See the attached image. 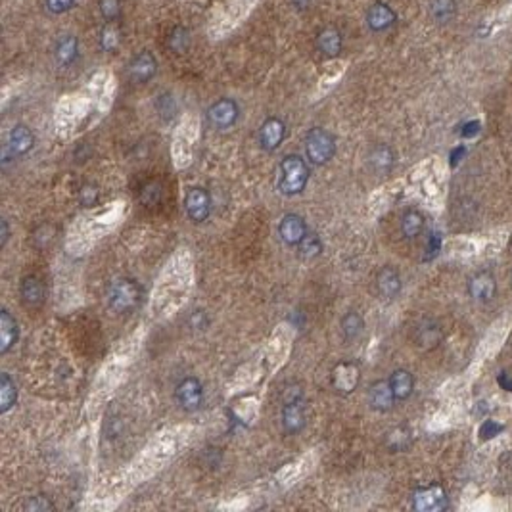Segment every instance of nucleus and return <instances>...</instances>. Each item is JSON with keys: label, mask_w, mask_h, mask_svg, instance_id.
<instances>
[{"label": "nucleus", "mask_w": 512, "mask_h": 512, "mask_svg": "<svg viewBox=\"0 0 512 512\" xmlns=\"http://www.w3.org/2000/svg\"><path fill=\"white\" fill-rule=\"evenodd\" d=\"M309 167L301 156H286L282 157L279 164V175H276V185L284 196H298L307 186Z\"/></svg>", "instance_id": "1"}, {"label": "nucleus", "mask_w": 512, "mask_h": 512, "mask_svg": "<svg viewBox=\"0 0 512 512\" xmlns=\"http://www.w3.org/2000/svg\"><path fill=\"white\" fill-rule=\"evenodd\" d=\"M305 156L309 164L324 165L336 156V138L321 127H313L305 137Z\"/></svg>", "instance_id": "2"}, {"label": "nucleus", "mask_w": 512, "mask_h": 512, "mask_svg": "<svg viewBox=\"0 0 512 512\" xmlns=\"http://www.w3.org/2000/svg\"><path fill=\"white\" fill-rule=\"evenodd\" d=\"M240 117V108L236 100L233 98H219L217 102H213L207 108V121L215 127V129H231L236 125Z\"/></svg>", "instance_id": "3"}, {"label": "nucleus", "mask_w": 512, "mask_h": 512, "mask_svg": "<svg viewBox=\"0 0 512 512\" xmlns=\"http://www.w3.org/2000/svg\"><path fill=\"white\" fill-rule=\"evenodd\" d=\"M175 399L181 409L194 413L198 410L204 403V386L200 382L198 378L188 376L185 380H181L175 388Z\"/></svg>", "instance_id": "4"}, {"label": "nucleus", "mask_w": 512, "mask_h": 512, "mask_svg": "<svg viewBox=\"0 0 512 512\" xmlns=\"http://www.w3.org/2000/svg\"><path fill=\"white\" fill-rule=\"evenodd\" d=\"M33 146H35L33 130L29 129L28 125H16L14 129L10 130L6 146H4V152H2L4 164L10 161V159H16V157L25 156Z\"/></svg>", "instance_id": "5"}, {"label": "nucleus", "mask_w": 512, "mask_h": 512, "mask_svg": "<svg viewBox=\"0 0 512 512\" xmlns=\"http://www.w3.org/2000/svg\"><path fill=\"white\" fill-rule=\"evenodd\" d=\"M140 290L133 280H117L109 288V303L116 311H129L137 305Z\"/></svg>", "instance_id": "6"}, {"label": "nucleus", "mask_w": 512, "mask_h": 512, "mask_svg": "<svg viewBox=\"0 0 512 512\" xmlns=\"http://www.w3.org/2000/svg\"><path fill=\"white\" fill-rule=\"evenodd\" d=\"M449 505L447 501V493L444 487L439 485H430V487H422L413 495V506L420 512H439L445 511Z\"/></svg>", "instance_id": "7"}, {"label": "nucleus", "mask_w": 512, "mask_h": 512, "mask_svg": "<svg viewBox=\"0 0 512 512\" xmlns=\"http://www.w3.org/2000/svg\"><path fill=\"white\" fill-rule=\"evenodd\" d=\"M185 209L194 223H204L212 213V196L205 188H190L185 196Z\"/></svg>", "instance_id": "8"}, {"label": "nucleus", "mask_w": 512, "mask_h": 512, "mask_svg": "<svg viewBox=\"0 0 512 512\" xmlns=\"http://www.w3.org/2000/svg\"><path fill=\"white\" fill-rule=\"evenodd\" d=\"M307 225H305V219L295 215V213H288L284 217L280 219L279 225V234L280 240L290 248H298L301 240L305 238L307 234Z\"/></svg>", "instance_id": "9"}, {"label": "nucleus", "mask_w": 512, "mask_h": 512, "mask_svg": "<svg viewBox=\"0 0 512 512\" xmlns=\"http://www.w3.org/2000/svg\"><path fill=\"white\" fill-rule=\"evenodd\" d=\"M286 137V125L280 117H269L260 127V146L265 152H274Z\"/></svg>", "instance_id": "10"}, {"label": "nucleus", "mask_w": 512, "mask_h": 512, "mask_svg": "<svg viewBox=\"0 0 512 512\" xmlns=\"http://www.w3.org/2000/svg\"><path fill=\"white\" fill-rule=\"evenodd\" d=\"M497 292V282L489 271H480L468 280V294L478 303H487L495 298Z\"/></svg>", "instance_id": "11"}, {"label": "nucleus", "mask_w": 512, "mask_h": 512, "mask_svg": "<svg viewBox=\"0 0 512 512\" xmlns=\"http://www.w3.org/2000/svg\"><path fill=\"white\" fill-rule=\"evenodd\" d=\"M157 71V60L156 56L148 52V50H142L138 52L137 56H133V60L129 63V77L133 83H148L152 77L156 75Z\"/></svg>", "instance_id": "12"}, {"label": "nucleus", "mask_w": 512, "mask_h": 512, "mask_svg": "<svg viewBox=\"0 0 512 512\" xmlns=\"http://www.w3.org/2000/svg\"><path fill=\"white\" fill-rule=\"evenodd\" d=\"M305 422L307 420H305V409H303L301 399L286 401L282 407V428H284V432L290 436H295L305 428Z\"/></svg>", "instance_id": "13"}, {"label": "nucleus", "mask_w": 512, "mask_h": 512, "mask_svg": "<svg viewBox=\"0 0 512 512\" xmlns=\"http://www.w3.org/2000/svg\"><path fill=\"white\" fill-rule=\"evenodd\" d=\"M396 396H394V389L389 380H378L370 386L369 389V403L370 407L378 413H386L394 407Z\"/></svg>", "instance_id": "14"}, {"label": "nucleus", "mask_w": 512, "mask_h": 512, "mask_svg": "<svg viewBox=\"0 0 512 512\" xmlns=\"http://www.w3.org/2000/svg\"><path fill=\"white\" fill-rule=\"evenodd\" d=\"M397 16L396 12L391 10V6H388L386 2H374L372 6L369 8L367 12V25H369L372 31H384V29L391 28L396 23Z\"/></svg>", "instance_id": "15"}, {"label": "nucleus", "mask_w": 512, "mask_h": 512, "mask_svg": "<svg viewBox=\"0 0 512 512\" xmlns=\"http://www.w3.org/2000/svg\"><path fill=\"white\" fill-rule=\"evenodd\" d=\"M79 56V39L75 35H62L54 44V58L58 66L69 68Z\"/></svg>", "instance_id": "16"}, {"label": "nucleus", "mask_w": 512, "mask_h": 512, "mask_svg": "<svg viewBox=\"0 0 512 512\" xmlns=\"http://www.w3.org/2000/svg\"><path fill=\"white\" fill-rule=\"evenodd\" d=\"M376 288L382 298L394 300L401 292V276L394 267H384L380 269V273L376 274Z\"/></svg>", "instance_id": "17"}, {"label": "nucleus", "mask_w": 512, "mask_h": 512, "mask_svg": "<svg viewBox=\"0 0 512 512\" xmlns=\"http://www.w3.org/2000/svg\"><path fill=\"white\" fill-rule=\"evenodd\" d=\"M20 330H18V322L10 315V311L2 309L0 311V353L4 355L10 349L14 348V343L18 341Z\"/></svg>", "instance_id": "18"}, {"label": "nucleus", "mask_w": 512, "mask_h": 512, "mask_svg": "<svg viewBox=\"0 0 512 512\" xmlns=\"http://www.w3.org/2000/svg\"><path fill=\"white\" fill-rule=\"evenodd\" d=\"M341 47H343V39L336 28H324L317 35V48L327 58H336L341 52Z\"/></svg>", "instance_id": "19"}, {"label": "nucleus", "mask_w": 512, "mask_h": 512, "mask_svg": "<svg viewBox=\"0 0 512 512\" xmlns=\"http://www.w3.org/2000/svg\"><path fill=\"white\" fill-rule=\"evenodd\" d=\"M21 301L23 305L29 309L41 307L42 301H44V286L37 276H28L21 282Z\"/></svg>", "instance_id": "20"}, {"label": "nucleus", "mask_w": 512, "mask_h": 512, "mask_svg": "<svg viewBox=\"0 0 512 512\" xmlns=\"http://www.w3.org/2000/svg\"><path fill=\"white\" fill-rule=\"evenodd\" d=\"M396 164V157H394V152L389 146L386 144H380V146H374L369 154V165L370 169L374 171L376 175H386L391 171Z\"/></svg>", "instance_id": "21"}, {"label": "nucleus", "mask_w": 512, "mask_h": 512, "mask_svg": "<svg viewBox=\"0 0 512 512\" xmlns=\"http://www.w3.org/2000/svg\"><path fill=\"white\" fill-rule=\"evenodd\" d=\"M389 384H391V389H394V396H396L397 401L409 399L413 389H415V378H413L409 370L405 369L396 370L394 374L389 376Z\"/></svg>", "instance_id": "22"}, {"label": "nucleus", "mask_w": 512, "mask_h": 512, "mask_svg": "<svg viewBox=\"0 0 512 512\" xmlns=\"http://www.w3.org/2000/svg\"><path fill=\"white\" fill-rule=\"evenodd\" d=\"M359 384V369L353 362H343L334 370V386L341 391H351Z\"/></svg>", "instance_id": "23"}, {"label": "nucleus", "mask_w": 512, "mask_h": 512, "mask_svg": "<svg viewBox=\"0 0 512 512\" xmlns=\"http://www.w3.org/2000/svg\"><path fill=\"white\" fill-rule=\"evenodd\" d=\"M18 401V386L10 374L2 372L0 376V413H8Z\"/></svg>", "instance_id": "24"}, {"label": "nucleus", "mask_w": 512, "mask_h": 512, "mask_svg": "<svg viewBox=\"0 0 512 512\" xmlns=\"http://www.w3.org/2000/svg\"><path fill=\"white\" fill-rule=\"evenodd\" d=\"M341 327V334L348 341L357 340L361 336L362 328H365V322H362V317L355 311H349L348 315H343V319L340 322Z\"/></svg>", "instance_id": "25"}, {"label": "nucleus", "mask_w": 512, "mask_h": 512, "mask_svg": "<svg viewBox=\"0 0 512 512\" xmlns=\"http://www.w3.org/2000/svg\"><path fill=\"white\" fill-rule=\"evenodd\" d=\"M298 253H300L301 260H315V257H319L322 253V240L319 234L315 233H307L305 234V238L301 240L300 244H298Z\"/></svg>", "instance_id": "26"}, {"label": "nucleus", "mask_w": 512, "mask_h": 512, "mask_svg": "<svg viewBox=\"0 0 512 512\" xmlns=\"http://www.w3.org/2000/svg\"><path fill=\"white\" fill-rule=\"evenodd\" d=\"M190 42V31L183 28V25H177V28L171 31L169 37H167V44H169V48L175 54H185V52H188Z\"/></svg>", "instance_id": "27"}, {"label": "nucleus", "mask_w": 512, "mask_h": 512, "mask_svg": "<svg viewBox=\"0 0 512 512\" xmlns=\"http://www.w3.org/2000/svg\"><path fill=\"white\" fill-rule=\"evenodd\" d=\"M424 228V217L415 209H410L401 217V233L405 238H417L418 234L422 233Z\"/></svg>", "instance_id": "28"}, {"label": "nucleus", "mask_w": 512, "mask_h": 512, "mask_svg": "<svg viewBox=\"0 0 512 512\" xmlns=\"http://www.w3.org/2000/svg\"><path fill=\"white\" fill-rule=\"evenodd\" d=\"M417 334L418 346H424V348H434V346H437V341L441 340V330L430 321L420 322L417 328Z\"/></svg>", "instance_id": "29"}, {"label": "nucleus", "mask_w": 512, "mask_h": 512, "mask_svg": "<svg viewBox=\"0 0 512 512\" xmlns=\"http://www.w3.org/2000/svg\"><path fill=\"white\" fill-rule=\"evenodd\" d=\"M430 14L436 21L445 23L455 16V2L453 0H432Z\"/></svg>", "instance_id": "30"}, {"label": "nucleus", "mask_w": 512, "mask_h": 512, "mask_svg": "<svg viewBox=\"0 0 512 512\" xmlns=\"http://www.w3.org/2000/svg\"><path fill=\"white\" fill-rule=\"evenodd\" d=\"M100 14L106 21H114L121 14V0H100Z\"/></svg>", "instance_id": "31"}, {"label": "nucleus", "mask_w": 512, "mask_h": 512, "mask_svg": "<svg viewBox=\"0 0 512 512\" xmlns=\"http://www.w3.org/2000/svg\"><path fill=\"white\" fill-rule=\"evenodd\" d=\"M505 430V426L501 422H495V420H484L482 426H480L478 430V436L482 441H487V439H493V437H497L501 432Z\"/></svg>", "instance_id": "32"}, {"label": "nucleus", "mask_w": 512, "mask_h": 512, "mask_svg": "<svg viewBox=\"0 0 512 512\" xmlns=\"http://www.w3.org/2000/svg\"><path fill=\"white\" fill-rule=\"evenodd\" d=\"M75 6V0H47V8L50 14H66L71 8Z\"/></svg>", "instance_id": "33"}, {"label": "nucleus", "mask_w": 512, "mask_h": 512, "mask_svg": "<svg viewBox=\"0 0 512 512\" xmlns=\"http://www.w3.org/2000/svg\"><path fill=\"white\" fill-rule=\"evenodd\" d=\"M25 511L37 512V511H54V505L48 501L44 495H39V497L29 499L28 505H25Z\"/></svg>", "instance_id": "34"}, {"label": "nucleus", "mask_w": 512, "mask_h": 512, "mask_svg": "<svg viewBox=\"0 0 512 512\" xmlns=\"http://www.w3.org/2000/svg\"><path fill=\"white\" fill-rule=\"evenodd\" d=\"M439 250H441V234L432 233L430 238H428V246H426V260L436 257Z\"/></svg>", "instance_id": "35"}, {"label": "nucleus", "mask_w": 512, "mask_h": 512, "mask_svg": "<svg viewBox=\"0 0 512 512\" xmlns=\"http://www.w3.org/2000/svg\"><path fill=\"white\" fill-rule=\"evenodd\" d=\"M79 200H81L83 205H92L98 200V190H96V186H90V185H85L79 192Z\"/></svg>", "instance_id": "36"}, {"label": "nucleus", "mask_w": 512, "mask_h": 512, "mask_svg": "<svg viewBox=\"0 0 512 512\" xmlns=\"http://www.w3.org/2000/svg\"><path fill=\"white\" fill-rule=\"evenodd\" d=\"M100 44H102L104 50H114L117 44V35L111 28H106L102 31V37H100Z\"/></svg>", "instance_id": "37"}, {"label": "nucleus", "mask_w": 512, "mask_h": 512, "mask_svg": "<svg viewBox=\"0 0 512 512\" xmlns=\"http://www.w3.org/2000/svg\"><path fill=\"white\" fill-rule=\"evenodd\" d=\"M480 130H482V125H480V121H468V123H465V127L461 129V137L474 138L476 135H478Z\"/></svg>", "instance_id": "38"}, {"label": "nucleus", "mask_w": 512, "mask_h": 512, "mask_svg": "<svg viewBox=\"0 0 512 512\" xmlns=\"http://www.w3.org/2000/svg\"><path fill=\"white\" fill-rule=\"evenodd\" d=\"M465 156H466V148H465V146H458V148H455V150L451 152V157H449V159H451V161H449L451 167H457L458 161H461V159H463V157H465Z\"/></svg>", "instance_id": "39"}, {"label": "nucleus", "mask_w": 512, "mask_h": 512, "mask_svg": "<svg viewBox=\"0 0 512 512\" xmlns=\"http://www.w3.org/2000/svg\"><path fill=\"white\" fill-rule=\"evenodd\" d=\"M497 382L501 388L505 389V391H512V376L506 374V372H501L497 378Z\"/></svg>", "instance_id": "40"}, {"label": "nucleus", "mask_w": 512, "mask_h": 512, "mask_svg": "<svg viewBox=\"0 0 512 512\" xmlns=\"http://www.w3.org/2000/svg\"><path fill=\"white\" fill-rule=\"evenodd\" d=\"M0 226H2V240H0V246L4 248L6 246V242H8V221L6 219H2V223H0Z\"/></svg>", "instance_id": "41"}, {"label": "nucleus", "mask_w": 512, "mask_h": 512, "mask_svg": "<svg viewBox=\"0 0 512 512\" xmlns=\"http://www.w3.org/2000/svg\"><path fill=\"white\" fill-rule=\"evenodd\" d=\"M290 2H292L298 10H307V8L313 4V0H290Z\"/></svg>", "instance_id": "42"}]
</instances>
